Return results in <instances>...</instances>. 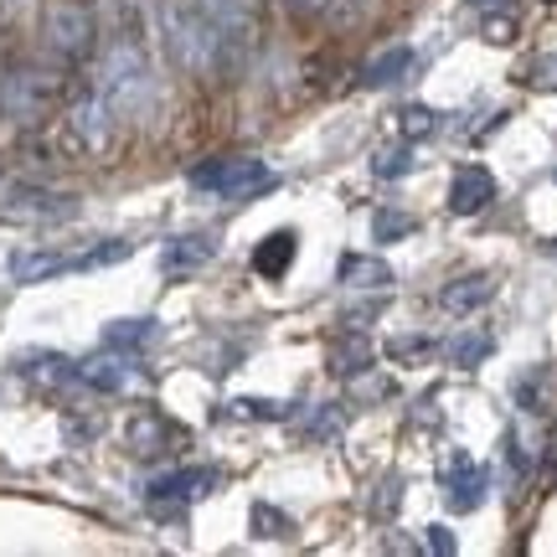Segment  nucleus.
Segmentation results:
<instances>
[{"instance_id": "nucleus-3", "label": "nucleus", "mask_w": 557, "mask_h": 557, "mask_svg": "<svg viewBox=\"0 0 557 557\" xmlns=\"http://www.w3.org/2000/svg\"><path fill=\"white\" fill-rule=\"evenodd\" d=\"M191 186H197V191H212V197H222V201H253V197H263V191H274L278 176L253 156H222V160L197 165V171H191Z\"/></svg>"}, {"instance_id": "nucleus-22", "label": "nucleus", "mask_w": 557, "mask_h": 557, "mask_svg": "<svg viewBox=\"0 0 557 557\" xmlns=\"http://www.w3.org/2000/svg\"><path fill=\"white\" fill-rule=\"evenodd\" d=\"M491 346H496V341L485 336V331H465L459 341H449V361H455V367H480V361L491 357Z\"/></svg>"}, {"instance_id": "nucleus-29", "label": "nucleus", "mask_w": 557, "mask_h": 557, "mask_svg": "<svg viewBox=\"0 0 557 557\" xmlns=\"http://www.w3.org/2000/svg\"><path fill=\"white\" fill-rule=\"evenodd\" d=\"M284 5H289V16H299V21H320V16H331L336 0H284Z\"/></svg>"}, {"instance_id": "nucleus-33", "label": "nucleus", "mask_w": 557, "mask_h": 557, "mask_svg": "<svg viewBox=\"0 0 557 557\" xmlns=\"http://www.w3.org/2000/svg\"><path fill=\"white\" fill-rule=\"evenodd\" d=\"M553 485H557V455H553Z\"/></svg>"}, {"instance_id": "nucleus-14", "label": "nucleus", "mask_w": 557, "mask_h": 557, "mask_svg": "<svg viewBox=\"0 0 557 557\" xmlns=\"http://www.w3.org/2000/svg\"><path fill=\"white\" fill-rule=\"evenodd\" d=\"M78 382L94 387V393H124V387H129V361L103 346V357L78 361Z\"/></svg>"}, {"instance_id": "nucleus-20", "label": "nucleus", "mask_w": 557, "mask_h": 557, "mask_svg": "<svg viewBox=\"0 0 557 557\" xmlns=\"http://www.w3.org/2000/svg\"><path fill=\"white\" fill-rule=\"evenodd\" d=\"M408 67H413V52H408V47H387L382 58H372L361 67V83H367V88H387V83L403 78Z\"/></svg>"}, {"instance_id": "nucleus-30", "label": "nucleus", "mask_w": 557, "mask_h": 557, "mask_svg": "<svg viewBox=\"0 0 557 557\" xmlns=\"http://www.w3.org/2000/svg\"><path fill=\"white\" fill-rule=\"evenodd\" d=\"M455 532L449 527H429V553H444V557H455Z\"/></svg>"}, {"instance_id": "nucleus-12", "label": "nucleus", "mask_w": 557, "mask_h": 557, "mask_svg": "<svg viewBox=\"0 0 557 557\" xmlns=\"http://www.w3.org/2000/svg\"><path fill=\"white\" fill-rule=\"evenodd\" d=\"M218 253V243L207 238V233H181V238H171L165 248H160V269L171 278H181V274H197L201 263Z\"/></svg>"}, {"instance_id": "nucleus-7", "label": "nucleus", "mask_w": 557, "mask_h": 557, "mask_svg": "<svg viewBox=\"0 0 557 557\" xmlns=\"http://www.w3.org/2000/svg\"><path fill=\"white\" fill-rule=\"evenodd\" d=\"M438 480H444V496H449V506H455V511H480L485 485H491V475L480 470V459L465 455V449H449V459H444Z\"/></svg>"}, {"instance_id": "nucleus-8", "label": "nucleus", "mask_w": 557, "mask_h": 557, "mask_svg": "<svg viewBox=\"0 0 557 557\" xmlns=\"http://www.w3.org/2000/svg\"><path fill=\"white\" fill-rule=\"evenodd\" d=\"M78 212V197H67V191H41V186H16L5 207H0V218L11 222H67Z\"/></svg>"}, {"instance_id": "nucleus-26", "label": "nucleus", "mask_w": 557, "mask_h": 557, "mask_svg": "<svg viewBox=\"0 0 557 557\" xmlns=\"http://www.w3.org/2000/svg\"><path fill=\"white\" fill-rule=\"evenodd\" d=\"M253 527H259V537H289V532H295L289 517H278L269 506H253Z\"/></svg>"}, {"instance_id": "nucleus-32", "label": "nucleus", "mask_w": 557, "mask_h": 557, "mask_svg": "<svg viewBox=\"0 0 557 557\" xmlns=\"http://www.w3.org/2000/svg\"><path fill=\"white\" fill-rule=\"evenodd\" d=\"M0 5H11V11H16V5H26V0H0Z\"/></svg>"}, {"instance_id": "nucleus-1", "label": "nucleus", "mask_w": 557, "mask_h": 557, "mask_svg": "<svg viewBox=\"0 0 557 557\" xmlns=\"http://www.w3.org/2000/svg\"><path fill=\"white\" fill-rule=\"evenodd\" d=\"M160 37L171 47L176 67L197 73V78L218 73L222 58H227V41H233L197 0H160Z\"/></svg>"}, {"instance_id": "nucleus-28", "label": "nucleus", "mask_w": 557, "mask_h": 557, "mask_svg": "<svg viewBox=\"0 0 557 557\" xmlns=\"http://www.w3.org/2000/svg\"><path fill=\"white\" fill-rule=\"evenodd\" d=\"M413 233V218H398V212H377V243L408 238Z\"/></svg>"}, {"instance_id": "nucleus-16", "label": "nucleus", "mask_w": 557, "mask_h": 557, "mask_svg": "<svg viewBox=\"0 0 557 557\" xmlns=\"http://www.w3.org/2000/svg\"><path fill=\"white\" fill-rule=\"evenodd\" d=\"M336 278L346 284V289H387L393 284V269L382 259H372V253H346L336 269Z\"/></svg>"}, {"instance_id": "nucleus-10", "label": "nucleus", "mask_w": 557, "mask_h": 557, "mask_svg": "<svg viewBox=\"0 0 557 557\" xmlns=\"http://www.w3.org/2000/svg\"><path fill=\"white\" fill-rule=\"evenodd\" d=\"M496 201V176L485 171V165H459L455 181H449V212L459 218H475Z\"/></svg>"}, {"instance_id": "nucleus-11", "label": "nucleus", "mask_w": 557, "mask_h": 557, "mask_svg": "<svg viewBox=\"0 0 557 557\" xmlns=\"http://www.w3.org/2000/svg\"><path fill=\"white\" fill-rule=\"evenodd\" d=\"M47 99H52V83L41 78V73H11V78L0 83V103H5L11 120H37Z\"/></svg>"}, {"instance_id": "nucleus-23", "label": "nucleus", "mask_w": 557, "mask_h": 557, "mask_svg": "<svg viewBox=\"0 0 557 557\" xmlns=\"http://www.w3.org/2000/svg\"><path fill=\"white\" fill-rule=\"evenodd\" d=\"M403 139H423V135H434L438 129V120H434V109H423V103H408L403 109Z\"/></svg>"}, {"instance_id": "nucleus-19", "label": "nucleus", "mask_w": 557, "mask_h": 557, "mask_svg": "<svg viewBox=\"0 0 557 557\" xmlns=\"http://www.w3.org/2000/svg\"><path fill=\"white\" fill-rule=\"evenodd\" d=\"M289 263H295V233H274V238H263L259 253H253V269H259L263 278L289 274Z\"/></svg>"}, {"instance_id": "nucleus-2", "label": "nucleus", "mask_w": 557, "mask_h": 557, "mask_svg": "<svg viewBox=\"0 0 557 557\" xmlns=\"http://www.w3.org/2000/svg\"><path fill=\"white\" fill-rule=\"evenodd\" d=\"M99 94L114 103V114H124V120H145L156 109V73H150L139 32H114L109 37L99 67Z\"/></svg>"}, {"instance_id": "nucleus-24", "label": "nucleus", "mask_w": 557, "mask_h": 557, "mask_svg": "<svg viewBox=\"0 0 557 557\" xmlns=\"http://www.w3.org/2000/svg\"><path fill=\"white\" fill-rule=\"evenodd\" d=\"M527 83H532L537 94H557V52H542V58L527 67Z\"/></svg>"}, {"instance_id": "nucleus-6", "label": "nucleus", "mask_w": 557, "mask_h": 557, "mask_svg": "<svg viewBox=\"0 0 557 557\" xmlns=\"http://www.w3.org/2000/svg\"><path fill=\"white\" fill-rule=\"evenodd\" d=\"M114 103L103 99L99 88L94 94H83L73 109H67V139H73V150H83V156H103L109 145H114Z\"/></svg>"}, {"instance_id": "nucleus-31", "label": "nucleus", "mask_w": 557, "mask_h": 557, "mask_svg": "<svg viewBox=\"0 0 557 557\" xmlns=\"http://www.w3.org/2000/svg\"><path fill=\"white\" fill-rule=\"evenodd\" d=\"M485 37H491V41H511V21H491V26H485Z\"/></svg>"}, {"instance_id": "nucleus-5", "label": "nucleus", "mask_w": 557, "mask_h": 557, "mask_svg": "<svg viewBox=\"0 0 557 557\" xmlns=\"http://www.w3.org/2000/svg\"><path fill=\"white\" fill-rule=\"evenodd\" d=\"M41 32H47V47L58 52L62 62H83L94 52V11L83 0H47V16H41Z\"/></svg>"}, {"instance_id": "nucleus-17", "label": "nucleus", "mask_w": 557, "mask_h": 557, "mask_svg": "<svg viewBox=\"0 0 557 557\" xmlns=\"http://www.w3.org/2000/svg\"><path fill=\"white\" fill-rule=\"evenodd\" d=\"M160 336V320H114L103 325V346L109 351H145Z\"/></svg>"}, {"instance_id": "nucleus-9", "label": "nucleus", "mask_w": 557, "mask_h": 557, "mask_svg": "<svg viewBox=\"0 0 557 557\" xmlns=\"http://www.w3.org/2000/svg\"><path fill=\"white\" fill-rule=\"evenodd\" d=\"M218 485H222L218 470H201V465H197V470H171V475H156L145 496L156 500V506H171V500H176V506H186V500L212 496Z\"/></svg>"}, {"instance_id": "nucleus-15", "label": "nucleus", "mask_w": 557, "mask_h": 557, "mask_svg": "<svg viewBox=\"0 0 557 557\" xmlns=\"http://www.w3.org/2000/svg\"><path fill=\"white\" fill-rule=\"evenodd\" d=\"M491 295H496V278L491 274H465V278H455V284H444L438 305H444L449 315H475Z\"/></svg>"}, {"instance_id": "nucleus-4", "label": "nucleus", "mask_w": 557, "mask_h": 557, "mask_svg": "<svg viewBox=\"0 0 557 557\" xmlns=\"http://www.w3.org/2000/svg\"><path fill=\"white\" fill-rule=\"evenodd\" d=\"M135 253V243H99V248H83V253H16L11 259V278L16 284H41V278L58 274H83V269H103V263H120Z\"/></svg>"}, {"instance_id": "nucleus-27", "label": "nucleus", "mask_w": 557, "mask_h": 557, "mask_svg": "<svg viewBox=\"0 0 557 557\" xmlns=\"http://www.w3.org/2000/svg\"><path fill=\"white\" fill-rule=\"evenodd\" d=\"M233 413L238 418H284L289 408H284V403H269V398H238L233 403Z\"/></svg>"}, {"instance_id": "nucleus-21", "label": "nucleus", "mask_w": 557, "mask_h": 557, "mask_svg": "<svg viewBox=\"0 0 557 557\" xmlns=\"http://www.w3.org/2000/svg\"><path fill=\"white\" fill-rule=\"evenodd\" d=\"M372 367V346L351 331V336H341L336 346H331V372H341V377H357V372H367Z\"/></svg>"}, {"instance_id": "nucleus-13", "label": "nucleus", "mask_w": 557, "mask_h": 557, "mask_svg": "<svg viewBox=\"0 0 557 557\" xmlns=\"http://www.w3.org/2000/svg\"><path fill=\"white\" fill-rule=\"evenodd\" d=\"M171 444H181V429L171 418H160L156 408H145V413L129 418V449H135V455H165Z\"/></svg>"}, {"instance_id": "nucleus-34", "label": "nucleus", "mask_w": 557, "mask_h": 557, "mask_svg": "<svg viewBox=\"0 0 557 557\" xmlns=\"http://www.w3.org/2000/svg\"><path fill=\"white\" fill-rule=\"evenodd\" d=\"M475 5H491V0H475Z\"/></svg>"}, {"instance_id": "nucleus-25", "label": "nucleus", "mask_w": 557, "mask_h": 557, "mask_svg": "<svg viewBox=\"0 0 557 557\" xmlns=\"http://www.w3.org/2000/svg\"><path fill=\"white\" fill-rule=\"evenodd\" d=\"M372 171H377V176H408V171H413V150H377Z\"/></svg>"}, {"instance_id": "nucleus-18", "label": "nucleus", "mask_w": 557, "mask_h": 557, "mask_svg": "<svg viewBox=\"0 0 557 557\" xmlns=\"http://www.w3.org/2000/svg\"><path fill=\"white\" fill-rule=\"evenodd\" d=\"M197 5L227 37H248V26H253V0H197Z\"/></svg>"}]
</instances>
